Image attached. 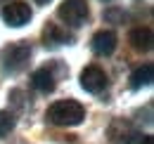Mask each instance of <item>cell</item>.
Returning <instances> with one entry per match:
<instances>
[{
  "instance_id": "9c48e42d",
  "label": "cell",
  "mask_w": 154,
  "mask_h": 144,
  "mask_svg": "<svg viewBox=\"0 0 154 144\" xmlns=\"http://www.w3.org/2000/svg\"><path fill=\"white\" fill-rule=\"evenodd\" d=\"M43 40H45V45L57 47V45H64V43H71L74 38L69 36L64 28H59L57 24H48V26L43 28Z\"/></svg>"
},
{
  "instance_id": "2e32d148",
  "label": "cell",
  "mask_w": 154,
  "mask_h": 144,
  "mask_svg": "<svg viewBox=\"0 0 154 144\" xmlns=\"http://www.w3.org/2000/svg\"><path fill=\"white\" fill-rule=\"evenodd\" d=\"M104 2H107V0H104Z\"/></svg>"
},
{
  "instance_id": "8992f818",
  "label": "cell",
  "mask_w": 154,
  "mask_h": 144,
  "mask_svg": "<svg viewBox=\"0 0 154 144\" xmlns=\"http://www.w3.org/2000/svg\"><path fill=\"white\" fill-rule=\"evenodd\" d=\"M31 85L38 92H52L55 85H57V76H55V66H43V69H36L33 76H31Z\"/></svg>"
},
{
  "instance_id": "30bf717a",
  "label": "cell",
  "mask_w": 154,
  "mask_h": 144,
  "mask_svg": "<svg viewBox=\"0 0 154 144\" xmlns=\"http://www.w3.org/2000/svg\"><path fill=\"white\" fill-rule=\"evenodd\" d=\"M154 78V66L152 64H142L140 69H135L133 76H131V88L133 90H140V88H147Z\"/></svg>"
},
{
  "instance_id": "7c38bea8",
  "label": "cell",
  "mask_w": 154,
  "mask_h": 144,
  "mask_svg": "<svg viewBox=\"0 0 154 144\" xmlns=\"http://www.w3.org/2000/svg\"><path fill=\"white\" fill-rule=\"evenodd\" d=\"M12 128H14V116L10 111H0V137L10 135Z\"/></svg>"
},
{
  "instance_id": "5bb4252c",
  "label": "cell",
  "mask_w": 154,
  "mask_h": 144,
  "mask_svg": "<svg viewBox=\"0 0 154 144\" xmlns=\"http://www.w3.org/2000/svg\"><path fill=\"white\" fill-rule=\"evenodd\" d=\"M131 144H152V137L149 135H135L131 140Z\"/></svg>"
},
{
  "instance_id": "4fadbf2b",
  "label": "cell",
  "mask_w": 154,
  "mask_h": 144,
  "mask_svg": "<svg viewBox=\"0 0 154 144\" xmlns=\"http://www.w3.org/2000/svg\"><path fill=\"white\" fill-rule=\"evenodd\" d=\"M104 19H109V21H121V19H123V12L112 7V10H107V12H104Z\"/></svg>"
},
{
  "instance_id": "6da1fadb",
  "label": "cell",
  "mask_w": 154,
  "mask_h": 144,
  "mask_svg": "<svg viewBox=\"0 0 154 144\" xmlns=\"http://www.w3.org/2000/svg\"><path fill=\"white\" fill-rule=\"evenodd\" d=\"M45 118L52 123V125H78L83 118H85V109L81 106L74 99H62V102H55L52 106L45 111Z\"/></svg>"
},
{
  "instance_id": "5b68a950",
  "label": "cell",
  "mask_w": 154,
  "mask_h": 144,
  "mask_svg": "<svg viewBox=\"0 0 154 144\" xmlns=\"http://www.w3.org/2000/svg\"><path fill=\"white\" fill-rule=\"evenodd\" d=\"M2 19H5L7 26L19 28L24 24H29V19H31V7L24 5V2H10V5L2 7Z\"/></svg>"
},
{
  "instance_id": "8fae6325",
  "label": "cell",
  "mask_w": 154,
  "mask_h": 144,
  "mask_svg": "<svg viewBox=\"0 0 154 144\" xmlns=\"http://www.w3.org/2000/svg\"><path fill=\"white\" fill-rule=\"evenodd\" d=\"M109 137H112V142H131L135 135H133V128L131 123H126V121H114L112 128H109Z\"/></svg>"
},
{
  "instance_id": "277c9868",
  "label": "cell",
  "mask_w": 154,
  "mask_h": 144,
  "mask_svg": "<svg viewBox=\"0 0 154 144\" xmlns=\"http://www.w3.org/2000/svg\"><path fill=\"white\" fill-rule=\"evenodd\" d=\"M81 88L85 92H93V94H97V92H102L104 88H107V73L102 71L100 66H85L83 69V73H81Z\"/></svg>"
},
{
  "instance_id": "7a4b0ae2",
  "label": "cell",
  "mask_w": 154,
  "mask_h": 144,
  "mask_svg": "<svg viewBox=\"0 0 154 144\" xmlns=\"http://www.w3.org/2000/svg\"><path fill=\"white\" fill-rule=\"evenodd\" d=\"M29 59H31L29 43H12V45H7L2 50V66H5V71H10V73L21 71Z\"/></svg>"
},
{
  "instance_id": "9a60e30c",
  "label": "cell",
  "mask_w": 154,
  "mask_h": 144,
  "mask_svg": "<svg viewBox=\"0 0 154 144\" xmlns=\"http://www.w3.org/2000/svg\"><path fill=\"white\" fill-rule=\"evenodd\" d=\"M36 2H38V5H48L50 0H36Z\"/></svg>"
},
{
  "instance_id": "52a82bcc",
  "label": "cell",
  "mask_w": 154,
  "mask_h": 144,
  "mask_svg": "<svg viewBox=\"0 0 154 144\" xmlns=\"http://www.w3.org/2000/svg\"><path fill=\"white\" fill-rule=\"evenodd\" d=\"M93 50L102 57H109V54L116 50V33L114 31H97L93 36Z\"/></svg>"
},
{
  "instance_id": "ba28073f",
  "label": "cell",
  "mask_w": 154,
  "mask_h": 144,
  "mask_svg": "<svg viewBox=\"0 0 154 144\" xmlns=\"http://www.w3.org/2000/svg\"><path fill=\"white\" fill-rule=\"evenodd\" d=\"M128 40H131L133 50H137V52H147V50L152 47V28H147V26H137V28L131 31Z\"/></svg>"
},
{
  "instance_id": "3957f363",
  "label": "cell",
  "mask_w": 154,
  "mask_h": 144,
  "mask_svg": "<svg viewBox=\"0 0 154 144\" xmlns=\"http://www.w3.org/2000/svg\"><path fill=\"white\" fill-rule=\"evenodd\" d=\"M57 14H59V19L66 21L69 26H83L85 19H88V14H90L88 0H64V2L59 5Z\"/></svg>"
}]
</instances>
